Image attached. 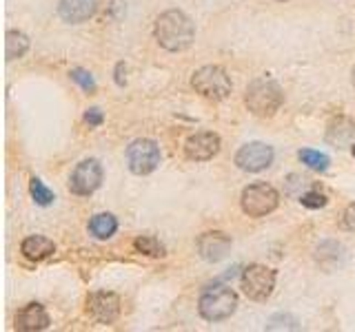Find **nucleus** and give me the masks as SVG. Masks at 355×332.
I'll list each match as a JSON object with an SVG mask.
<instances>
[{"instance_id":"f257e3e1","label":"nucleus","mask_w":355,"mask_h":332,"mask_svg":"<svg viewBox=\"0 0 355 332\" xmlns=\"http://www.w3.org/2000/svg\"><path fill=\"white\" fill-rule=\"evenodd\" d=\"M153 34L162 49L175 53L191 47V42L195 38V27L186 14L178 12V9H169V12L155 18Z\"/></svg>"},{"instance_id":"f03ea898","label":"nucleus","mask_w":355,"mask_h":332,"mask_svg":"<svg viewBox=\"0 0 355 332\" xmlns=\"http://www.w3.org/2000/svg\"><path fill=\"white\" fill-rule=\"evenodd\" d=\"M244 102L249 106V111L258 117H271L276 115L278 109L285 102V91L282 87L271 78H258L249 84Z\"/></svg>"},{"instance_id":"7ed1b4c3","label":"nucleus","mask_w":355,"mask_h":332,"mask_svg":"<svg viewBox=\"0 0 355 332\" xmlns=\"http://www.w3.org/2000/svg\"><path fill=\"white\" fill-rule=\"evenodd\" d=\"M238 308V295L229 286H213L202 293L198 310L202 319L207 321H224L229 319Z\"/></svg>"},{"instance_id":"20e7f679","label":"nucleus","mask_w":355,"mask_h":332,"mask_svg":"<svg viewBox=\"0 0 355 332\" xmlns=\"http://www.w3.org/2000/svg\"><path fill=\"white\" fill-rule=\"evenodd\" d=\"M191 87L200 93L202 98L220 102L229 98V93H231V78L227 76V71L222 67L209 64V67H202L193 73Z\"/></svg>"},{"instance_id":"39448f33","label":"nucleus","mask_w":355,"mask_h":332,"mask_svg":"<svg viewBox=\"0 0 355 332\" xmlns=\"http://www.w3.org/2000/svg\"><path fill=\"white\" fill-rule=\"evenodd\" d=\"M280 204V193L267 184V182H256L249 184L242 191L240 197V206L247 213L249 217H267L269 213H274Z\"/></svg>"},{"instance_id":"423d86ee","label":"nucleus","mask_w":355,"mask_h":332,"mask_svg":"<svg viewBox=\"0 0 355 332\" xmlns=\"http://www.w3.org/2000/svg\"><path fill=\"white\" fill-rule=\"evenodd\" d=\"M278 273L265 264H251L242 273V291L253 302H267L276 288Z\"/></svg>"},{"instance_id":"0eeeda50","label":"nucleus","mask_w":355,"mask_h":332,"mask_svg":"<svg viewBox=\"0 0 355 332\" xmlns=\"http://www.w3.org/2000/svg\"><path fill=\"white\" fill-rule=\"evenodd\" d=\"M160 146L153 140L140 137L127 146V166L133 175H149L160 166Z\"/></svg>"},{"instance_id":"6e6552de","label":"nucleus","mask_w":355,"mask_h":332,"mask_svg":"<svg viewBox=\"0 0 355 332\" xmlns=\"http://www.w3.org/2000/svg\"><path fill=\"white\" fill-rule=\"evenodd\" d=\"M102 184V166L98 159H82V162L74 168V173L69 177V191L74 195L89 197L93 195Z\"/></svg>"},{"instance_id":"1a4fd4ad","label":"nucleus","mask_w":355,"mask_h":332,"mask_svg":"<svg viewBox=\"0 0 355 332\" xmlns=\"http://www.w3.org/2000/svg\"><path fill=\"white\" fill-rule=\"evenodd\" d=\"M274 146H269L265 142H249L244 146H240V151L236 153V164L238 168L247 170V173H260V170L269 168L274 164Z\"/></svg>"},{"instance_id":"9d476101","label":"nucleus","mask_w":355,"mask_h":332,"mask_svg":"<svg viewBox=\"0 0 355 332\" xmlns=\"http://www.w3.org/2000/svg\"><path fill=\"white\" fill-rule=\"evenodd\" d=\"M120 297L116 293H93L87 297V315L96 324H113L120 317Z\"/></svg>"},{"instance_id":"9b49d317","label":"nucleus","mask_w":355,"mask_h":332,"mask_svg":"<svg viewBox=\"0 0 355 332\" xmlns=\"http://www.w3.org/2000/svg\"><path fill=\"white\" fill-rule=\"evenodd\" d=\"M220 151V135L211 131H200L184 142V155L193 162H207Z\"/></svg>"},{"instance_id":"f8f14e48","label":"nucleus","mask_w":355,"mask_h":332,"mask_svg":"<svg viewBox=\"0 0 355 332\" xmlns=\"http://www.w3.org/2000/svg\"><path fill=\"white\" fill-rule=\"evenodd\" d=\"M198 253L204 262H220L229 255L231 251V237L224 235L222 231H209V233H202L200 237H198Z\"/></svg>"},{"instance_id":"ddd939ff","label":"nucleus","mask_w":355,"mask_h":332,"mask_svg":"<svg viewBox=\"0 0 355 332\" xmlns=\"http://www.w3.org/2000/svg\"><path fill=\"white\" fill-rule=\"evenodd\" d=\"M98 12L96 0H60L58 3V14L60 18L69 25H80L87 23Z\"/></svg>"},{"instance_id":"4468645a","label":"nucleus","mask_w":355,"mask_h":332,"mask_svg":"<svg viewBox=\"0 0 355 332\" xmlns=\"http://www.w3.org/2000/svg\"><path fill=\"white\" fill-rule=\"evenodd\" d=\"M49 328V315L40 304H27L16 317V330L20 332H38Z\"/></svg>"},{"instance_id":"2eb2a0df","label":"nucleus","mask_w":355,"mask_h":332,"mask_svg":"<svg viewBox=\"0 0 355 332\" xmlns=\"http://www.w3.org/2000/svg\"><path fill=\"white\" fill-rule=\"evenodd\" d=\"M20 251H23V255L29 262H43L56 253V244L47 237H40V235H31V237L23 242Z\"/></svg>"},{"instance_id":"dca6fc26","label":"nucleus","mask_w":355,"mask_h":332,"mask_svg":"<svg viewBox=\"0 0 355 332\" xmlns=\"http://www.w3.org/2000/svg\"><path fill=\"white\" fill-rule=\"evenodd\" d=\"M118 231V219L111 215V213H98L93 215L89 222V233L96 240H109L113 237V233Z\"/></svg>"},{"instance_id":"f3484780","label":"nucleus","mask_w":355,"mask_h":332,"mask_svg":"<svg viewBox=\"0 0 355 332\" xmlns=\"http://www.w3.org/2000/svg\"><path fill=\"white\" fill-rule=\"evenodd\" d=\"M29 38L23 34V31H7V40H5V53L7 60H18L23 58L29 51Z\"/></svg>"},{"instance_id":"a211bd4d","label":"nucleus","mask_w":355,"mask_h":332,"mask_svg":"<svg viewBox=\"0 0 355 332\" xmlns=\"http://www.w3.org/2000/svg\"><path fill=\"white\" fill-rule=\"evenodd\" d=\"M298 157L302 159V164H307L313 170H320V173H325L331 164L329 155L320 153V151H313V148H302V151L298 153Z\"/></svg>"},{"instance_id":"6ab92c4d","label":"nucleus","mask_w":355,"mask_h":332,"mask_svg":"<svg viewBox=\"0 0 355 332\" xmlns=\"http://www.w3.org/2000/svg\"><path fill=\"white\" fill-rule=\"evenodd\" d=\"M135 246V251L142 253V255H149V257H164L166 251H164V246L155 240V237H149V235H142V237H135L133 242Z\"/></svg>"},{"instance_id":"aec40b11","label":"nucleus","mask_w":355,"mask_h":332,"mask_svg":"<svg viewBox=\"0 0 355 332\" xmlns=\"http://www.w3.org/2000/svg\"><path fill=\"white\" fill-rule=\"evenodd\" d=\"M29 191H31V197L36 199V204H38V206H49L51 202H54V193H51V191L43 184V179L31 177V182H29Z\"/></svg>"},{"instance_id":"412c9836","label":"nucleus","mask_w":355,"mask_h":332,"mask_svg":"<svg viewBox=\"0 0 355 332\" xmlns=\"http://www.w3.org/2000/svg\"><path fill=\"white\" fill-rule=\"evenodd\" d=\"M69 76H71V80L80 84L82 91L96 93V82H93V78H91V73H89V71H85V69H71Z\"/></svg>"},{"instance_id":"4be33fe9","label":"nucleus","mask_w":355,"mask_h":332,"mask_svg":"<svg viewBox=\"0 0 355 332\" xmlns=\"http://www.w3.org/2000/svg\"><path fill=\"white\" fill-rule=\"evenodd\" d=\"M327 195H322V193H318V191H309V193H305V195H300V204L302 206H307V208H325L327 206Z\"/></svg>"},{"instance_id":"5701e85b","label":"nucleus","mask_w":355,"mask_h":332,"mask_svg":"<svg viewBox=\"0 0 355 332\" xmlns=\"http://www.w3.org/2000/svg\"><path fill=\"white\" fill-rule=\"evenodd\" d=\"M342 226L355 233V204H349L342 213Z\"/></svg>"},{"instance_id":"b1692460","label":"nucleus","mask_w":355,"mask_h":332,"mask_svg":"<svg viewBox=\"0 0 355 332\" xmlns=\"http://www.w3.org/2000/svg\"><path fill=\"white\" fill-rule=\"evenodd\" d=\"M85 122H87L89 126H100V124L104 122V115H102L100 109H96V106H93V109H89V111L85 113Z\"/></svg>"},{"instance_id":"393cba45","label":"nucleus","mask_w":355,"mask_h":332,"mask_svg":"<svg viewBox=\"0 0 355 332\" xmlns=\"http://www.w3.org/2000/svg\"><path fill=\"white\" fill-rule=\"evenodd\" d=\"M124 71H127V69H124V62H118L116 64V84H118V87H124V82H127V80H124Z\"/></svg>"},{"instance_id":"a878e982","label":"nucleus","mask_w":355,"mask_h":332,"mask_svg":"<svg viewBox=\"0 0 355 332\" xmlns=\"http://www.w3.org/2000/svg\"><path fill=\"white\" fill-rule=\"evenodd\" d=\"M351 82H353V87H355V67H353V73H351Z\"/></svg>"},{"instance_id":"bb28decb","label":"nucleus","mask_w":355,"mask_h":332,"mask_svg":"<svg viewBox=\"0 0 355 332\" xmlns=\"http://www.w3.org/2000/svg\"><path fill=\"white\" fill-rule=\"evenodd\" d=\"M278 3H287V0H278Z\"/></svg>"},{"instance_id":"cd10ccee","label":"nucleus","mask_w":355,"mask_h":332,"mask_svg":"<svg viewBox=\"0 0 355 332\" xmlns=\"http://www.w3.org/2000/svg\"><path fill=\"white\" fill-rule=\"evenodd\" d=\"M353 155H355V146H353Z\"/></svg>"}]
</instances>
